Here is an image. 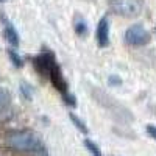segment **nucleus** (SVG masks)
Here are the masks:
<instances>
[{
    "label": "nucleus",
    "mask_w": 156,
    "mask_h": 156,
    "mask_svg": "<svg viewBox=\"0 0 156 156\" xmlns=\"http://www.w3.org/2000/svg\"><path fill=\"white\" fill-rule=\"evenodd\" d=\"M8 145L17 151H37L41 148V142L37 136L31 131H12L6 137Z\"/></svg>",
    "instance_id": "f257e3e1"
},
{
    "label": "nucleus",
    "mask_w": 156,
    "mask_h": 156,
    "mask_svg": "<svg viewBox=\"0 0 156 156\" xmlns=\"http://www.w3.org/2000/svg\"><path fill=\"white\" fill-rule=\"evenodd\" d=\"M109 6L122 17H134L142 11L144 0H109Z\"/></svg>",
    "instance_id": "f03ea898"
},
{
    "label": "nucleus",
    "mask_w": 156,
    "mask_h": 156,
    "mask_svg": "<svg viewBox=\"0 0 156 156\" xmlns=\"http://www.w3.org/2000/svg\"><path fill=\"white\" fill-rule=\"evenodd\" d=\"M151 41L150 33L142 27L140 23H134L128 27L125 31V42L131 47H142Z\"/></svg>",
    "instance_id": "7ed1b4c3"
},
{
    "label": "nucleus",
    "mask_w": 156,
    "mask_h": 156,
    "mask_svg": "<svg viewBox=\"0 0 156 156\" xmlns=\"http://www.w3.org/2000/svg\"><path fill=\"white\" fill-rule=\"evenodd\" d=\"M47 76H48L50 83L53 84V87L61 92V95H64V94L69 92V89H67V87H69V86H67V81H66V78H64L62 70H61V67L58 66V62H55L53 66L50 67Z\"/></svg>",
    "instance_id": "20e7f679"
},
{
    "label": "nucleus",
    "mask_w": 156,
    "mask_h": 156,
    "mask_svg": "<svg viewBox=\"0 0 156 156\" xmlns=\"http://www.w3.org/2000/svg\"><path fill=\"white\" fill-rule=\"evenodd\" d=\"M55 62H56V59H55V55L51 53V51H42L41 55H37V56L33 59V66H34V69L41 73V75L47 76L50 67L53 66Z\"/></svg>",
    "instance_id": "39448f33"
},
{
    "label": "nucleus",
    "mask_w": 156,
    "mask_h": 156,
    "mask_svg": "<svg viewBox=\"0 0 156 156\" xmlns=\"http://www.w3.org/2000/svg\"><path fill=\"white\" fill-rule=\"evenodd\" d=\"M95 39L101 48H105L109 45V20L106 16H103L98 20L97 30H95Z\"/></svg>",
    "instance_id": "423d86ee"
},
{
    "label": "nucleus",
    "mask_w": 156,
    "mask_h": 156,
    "mask_svg": "<svg viewBox=\"0 0 156 156\" xmlns=\"http://www.w3.org/2000/svg\"><path fill=\"white\" fill-rule=\"evenodd\" d=\"M3 36L5 39L12 45V47H17L19 42H20V39H19V33L16 31V28L12 27V23L11 22H6L5 23V28H3Z\"/></svg>",
    "instance_id": "0eeeda50"
},
{
    "label": "nucleus",
    "mask_w": 156,
    "mask_h": 156,
    "mask_svg": "<svg viewBox=\"0 0 156 156\" xmlns=\"http://www.w3.org/2000/svg\"><path fill=\"white\" fill-rule=\"evenodd\" d=\"M11 105V95L5 87H0V112H5Z\"/></svg>",
    "instance_id": "6e6552de"
},
{
    "label": "nucleus",
    "mask_w": 156,
    "mask_h": 156,
    "mask_svg": "<svg viewBox=\"0 0 156 156\" xmlns=\"http://www.w3.org/2000/svg\"><path fill=\"white\" fill-rule=\"evenodd\" d=\"M69 119L72 120V123L78 128V129H80V131L83 133V134H87L89 133V129H87V126H86V123L80 119V117H78V115H75L73 112H69Z\"/></svg>",
    "instance_id": "1a4fd4ad"
},
{
    "label": "nucleus",
    "mask_w": 156,
    "mask_h": 156,
    "mask_svg": "<svg viewBox=\"0 0 156 156\" xmlns=\"http://www.w3.org/2000/svg\"><path fill=\"white\" fill-rule=\"evenodd\" d=\"M8 56H9V59H11V62H12V66H14V67L20 69L23 66V59L20 58V55L17 53L14 48H9L8 50Z\"/></svg>",
    "instance_id": "9d476101"
},
{
    "label": "nucleus",
    "mask_w": 156,
    "mask_h": 156,
    "mask_svg": "<svg viewBox=\"0 0 156 156\" xmlns=\"http://www.w3.org/2000/svg\"><path fill=\"white\" fill-rule=\"evenodd\" d=\"M75 33L80 36V37H84L87 34V25L83 19H76L75 20Z\"/></svg>",
    "instance_id": "9b49d317"
},
{
    "label": "nucleus",
    "mask_w": 156,
    "mask_h": 156,
    "mask_svg": "<svg viewBox=\"0 0 156 156\" xmlns=\"http://www.w3.org/2000/svg\"><path fill=\"white\" fill-rule=\"evenodd\" d=\"M84 145H86V148H87V151L92 154V156H101V150L98 148V145L95 144V142H92L90 139H84Z\"/></svg>",
    "instance_id": "f8f14e48"
},
{
    "label": "nucleus",
    "mask_w": 156,
    "mask_h": 156,
    "mask_svg": "<svg viewBox=\"0 0 156 156\" xmlns=\"http://www.w3.org/2000/svg\"><path fill=\"white\" fill-rule=\"evenodd\" d=\"M20 94L23 95V98L25 100H31V97H33V90H31V86L30 84H27V83H20Z\"/></svg>",
    "instance_id": "ddd939ff"
},
{
    "label": "nucleus",
    "mask_w": 156,
    "mask_h": 156,
    "mask_svg": "<svg viewBox=\"0 0 156 156\" xmlns=\"http://www.w3.org/2000/svg\"><path fill=\"white\" fill-rule=\"evenodd\" d=\"M62 100H64V103H66L67 106H70V108H75V106H76V98H75V95L70 94V92L64 94V95H62Z\"/></svg>",
    "instance_id": "4468645a"
},
{
    "label": "nucleus",
    "mask_w": 156,
    "mask_h": 156,
    "mask_svg": "<svg viewBox=\"0 0 156 156\" xmlns=\"http://www.w3.org/2000/svg\"><path fill=\"white\" fill-rule=\"evenodd\" d=\"M108 84H111V86H120V84H122V80H120L117 75H109Z\"/></svg>",
    "instance_id": "2eb2a0df"
},
{
    "label": "nucleus",
    "mask_w": 156,
    "mask_h": 156,
    "mask_svg": "<svg viewBox=\"0 0 156 156\" xmlns=\"http://www.w3.org/2000/svg\"><path fill=\"white\" fill-rule=\"evenodd\" d=\"M147 133H148V136L150 137H153V139H156V126L154 125H147Z\"/></svg>",
    "instance_id": "dca6fc26"
},
{
    "label": "nucleus",
    "mask_w": 156,
    "mask_h": 156,
    "mask_svg": "<svg viewBox=\"0 0 156 156\" xmlns=\"http://www.w3.org/2000/svg\"><path fill=\"white\" fill-rule=\"evenodd\" d=\"M3 2H6V0H0V3H3Z\"/></svg>",
    "instance_id": "f3484780"
}]
</instances>
